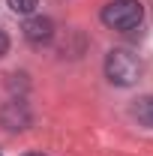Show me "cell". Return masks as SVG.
I'll use <instances>...</instances> for the list:
<instances>
[{"instance_id": "cell-7", "label": "cell", "mask_w": 153, "mask_h": 156, "mask_svg": "<svg viewBox=\"0 0 153 156\" xmlns=\"http://www.w3.org/2000/svg\"><path fill=\"white\" fill-rule=\"evenodd\" d=\"M24 156H45V153H24Z\"/></svg>"}, {"instance_id": "cell-5", "label": "cell", "mask_w": 153, "mask_h": 156, "mask_svg": "<svg viewBox=\"0 0 153 156\" xmlns=\"http://www.w3.org/2000/svg\"><path fill=\"white\" fill-rule=\"evenodd\" d=\"M39 0H9V9L12 12H18V15H30V12H36Z\"/></svg>"}, {"instance_id": "cell-2", "label": "cell", "mask_w": 153, "mask_h": 156, "mask_svg": "<svg viewBox=\"0 0 153 156\" xmlns=\"http://www.w3.org/2000/svg\"><path fill=\"white\" fill-rule=\"evenodd\" d=\"M105 75L117 87H132L141 78V60L129 48H111L105 57Z\"/></svg>"}, {"instance_id": "cell-4", "label": "cell", "mask_w": 153, "mask_h": 156, "mask_svg": "<svg viewBox=\"0 0 153 156\" xmlns=\"http://www.w3.org/2000/svg\"><path fill=\"white\" fill-rule=\"evenodd\" d=\"M132 114L138 117V123H144V126H150V129H153V96L138 99L135 108H132Z\"/></svg>"}, {"instance_id": "cell-6", "label": "cell", "mask_w": 153, "mask_h": 156, "mask_svg": "<svg viewBox=\"0 0 153 156\" xmlns=\"http://www.w3.org/2000/svg\"><path fill=\"white\" fill-rule=\"evenodd\" d=\"M6 51H9V36H6V33L0 30V57H3Z\"/></svg>"}, {"instance_id": "cell-3", "label": "cell", "mask_w": 153, "mask_h": 156, "mask_svg": "<svg viewBox=\"0 0 153 156\" xmlns=\"http://www.w3.org/2000/svg\"><path fill=\"white\" fill-rule=\"evenodd\" d=\"M24 39L30 45H48L54 39V21L45 18V15H36V18L24 21Z\"/></svg>"}, {"instance_id": "cell-1", "label": "cell", "mask_w": 153, "mask_h": 156, "mask_svg": "<svg viewBox=\"0 0 153 156\" xmlns=\"http://www.w3.org/2000/svg\"><path fill=\"white\" fill-rule=\"evenodd\" d=\"M144 21V6L141 0H111L102 6V24L120 30V33H129L135 27H141Z\"/></svg>"}]
</instances>
